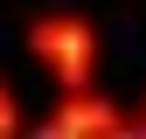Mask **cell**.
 Wrapping results in <instances>:
<instances>
[{"instance_id": "1", "label": "cell", "mask_w": 146, "mask_h": 139, "mask_svg": "<svg viewBox=\"0 0 146 139\" xmlns=\"http://www.w3.org/2000/svg\"><path fill=\"white\" fill-rule=\"evenodd\" d=\"M21 49L35 56V70L49 77V91H77V83H98V70H104L98 21H90L84 7H42V14H28Z\"/></svg>"}, {"instance_id": "2", "label": "cell", "mask_w": 146, "mask_h": 139, "mask_svg": "<svg viewBox=\"0 0 146 139\" xmlns=\"http://www.w3.org/2000/svg\"><path fill=\"white\" fill-rule=\"evenodd\" d=\"M35 139H139L132 104H118L98 83H77V91H56L42 118H28Z\"/></svg>"}, {"instance_id": "3", "label": "cell", "mask_w": 146, "mask_h": 139, "mask_svg": "<svg viewBox=\"0 0 146 139\" xmlns=\"http://www.w3.org/2000/svg\"><path fill=\"white\" fill-rule=\"evenodd\" d=\"M14 132H28V118H21V97H14V83L0 77V139H14Z\"/></svg>"}, {"instance_id": "4", "label": "cell", "mask_w": 146, "mask_h": 139, "mask_svg": "<svg viewBox=\"0 0 146 139\" xmlns=\"http://www.w3.org/2000/svg\"><path fill=\"white\" fill-rule=\"evenodd\" d=\"M132 118H139V139H146V97H139V104H132Z\"/></svg>"}]
</instances>
